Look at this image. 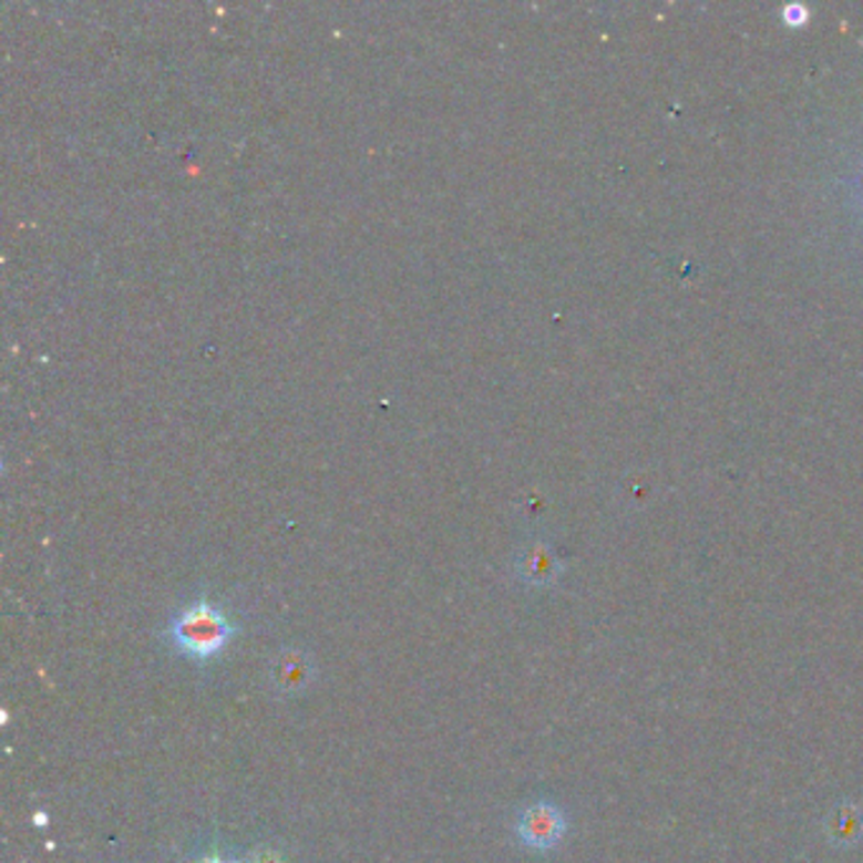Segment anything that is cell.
Listing matches in <instances>:
<instances>
[{
  "label": "cell",
  "instance_id": "1",
  "mask_svg": "<svg viewBox=\"0 0 863 863\" xmlns=\"http://www.w3.org/2000/svg\"><path fill=\"white\" fill-rule=\"evenodd\" d=\"M234 626L210 603H195L173 623V638L185 654L210 658L228 644Z\"/></svg>",
  "mask_w": 863,
  "mask_h": 863
},
{
  "label": "cell",
  "instance_id": "2",
  "mask_svg": "<svg viewBox=\"0 0 863 863\" xmlns=\"http://www.w3.org/2000/svg\"><path fill=\"white\" fill-rule=\"evenodd\" d=\"M517 833L524 846L535 851H549L563 841L565 815L553 803H535L520 815Z\"/></svg>",
  "mask_w": 863,
  "mask_h": 863
},
{
  "label": "cell",
  "instance_id": "3",
  "mask_svg": "<svg viewBox=\"0 0 863 863\" xmlns=\"http://www.w3.org/2000/svg\"><path fill=\"white\" fill-rule=\"evenodd\" d=\"M825 835L833 846L849 849L863 841V811L853 803L835 805V811L825 818Z\"/></svg>",
  "mask_w": 863,
  "mask_h": 863
},
{
  "label": "cell",
  "instance_id": "4",
  "mask_svg": "<svg viewBox=\"0 0 863 863\" xmlns=\"http://www.w3.org/2000/svg\"><path fill=\"white\" fill-rule=\"evenodd\" d=\"M271 681L281 694H299L311 681V661L301 651H284L271 666Z\"/></svg>",
  "mask_w": 863,
  "mask_h": 863
},
{
  "label": "cell",
  "instance_id": "5",
  "mask_svg": "<svg viewBox=\"0 0 863 863\" xmlns=\"http://www.w3.org/2000/svg\"><path fill=\"white\" fill-rule=\"evenodd\" d=\"M559 571H563V567H559V559L547 545H532L527 553L522 555L520 573L530 585H537V587L553 585L557 581Z\"/></svg>",
  "mask_w": 863,
  "mask_h": 863
},
{
  "label": "cell",
  "instance_id": "6",
  "mask_svg": "<svg viewBox=\"0 0 863 863\" xmlns=\"http://www.w3.org/2000/svg\"><path fill=\"white\" fill-rule=\"evenodd\" d=\"M782 21H785L788 25H803L808 21V8L805 6H785L782 8Z\"/></svg>",
  "mask_w": 863,
  "mask_h": 863
},
{
  "label": "cell",
  "instance_id": "7",
  "mask_svg": "<svg viewBox=\"0 0 863 863\" xmlns=\"http://www.w3.org/2000/svg\"><path fill=\"white\" fill-rule=\"evenodd\" d=\"M248 863H284V859L279 856V853H274V851H259V853H254L251 861H248Z\"/></svg>",
  "mask_w": 863,
  "mask_h": 863
},
{
  "label": "cell",
  "instance_id": "8",
  "mask_svg": "<svg viewBox=\"0 0 863 863\" xmlns=\"http://www.w3.org/2000/svg\"><path fill=\"white\" fill-rule=\"evenodd\" d=\"M201 863H228V861H224V859H206V861H201Z\"/></svg>",
  "mask_w": 863,
  "mask_h": 863
},
{
  "label": "cell",
  "instance_id": "9",
  "mask_svg": "<svg viewBox=\"0 0 863 863\" xmlns=\"http://www.w3.org/2000/svg\"><path fill=\"white\" fill-rule=\"evenodd\" d=\"M861 183H863V177H861Z\"/></svg>",
  "mask_w": 863,
  "mask_h": 863
}]
</instances>
